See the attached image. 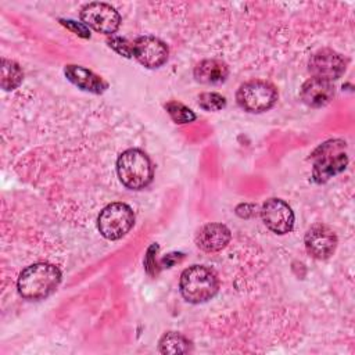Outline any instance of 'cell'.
<instances>
[{
  "mask_svg": "<svg viewBox=\"0 0 355 355\" xmlns=\"http://www.w3.org/2000/svg\"><path fill=\"white\" fill-rule=\"evenodd\" d=\"M61 282V270L49 262H36L18 276L17 288L22 298L37 301L53 294Z\"/></svg>",
  "mask_w": 355,
  "mask_h": 355,
  "instance_id": "6da1fadb",
  "label": "cell"
},
{
  "mask_svg": "<svg viewBox=\"0 0 355 355\" xmlns=\"http://www.w3.org/2000/svg\"><path fill=\"white\" fill-rule=\"evenodd\" d=\"M116 173L126 189L141 190L153 182L154 168L144 151L128 148L116 159Z\"/></svg>",
  "mask_w": 355,
  "mask_h": 355,
  "instance_id": "7a4b0ae2",
  "label": "cell"
},
{
  "mask_svg": "<svg viewBox=\"0 0 355 355\" xmlns=\"http://www.w3.org/2000/svg\"><path fill=\"white\" fill-rule=\"evenodd\" d=\"M179 288L187 302L202 304L215 297L219 280L212 269L204 265H191L182 272Z\"/></svg>",
  "mask_w": 355,
  "mask_h": 355,
  "instance_id": "3957f363",
  "label": "cell"
},
{
  "mask_svg": "<svg viewBox=\"0 0 355 355\" xmlns=\"http://www.w3.org/2000/svg\"><path fill=\"white\" fill-rule=\"evenodd\" d=\"M343 140H330L323 143L313 153L312 178L316 183H324L330 178L343 172L348 164Z\"/></svg>",
  "mask_w": 355,
  "mask_h": 355,
  "instance_id": "277c9868",
  "label": "cell"
},
{
  "mask_svg": "<svg viewBox=\"0 0 355 355\" xmlns=\"http://www.w3.org/2000/svg\"><path fill=\"white\" fill-rule=\"evenodd\" d=\"M236 100L244 111L259 114L275 105L277 101V90L266 80L252 79L240 85L236 93Z\"/></svg>",
  "mask_w": 355,
  "mask_h": 355,
  "instance_id": "5b68a950",
  "label": "cell"
},
{
  "mask_svg": "<svg viewBox=\"0 0 355 355\" xmlns=\"http://www.w3.org/2000/svg\"><path fill=\"white\" fill-rule=\"evenodd\" d=\"M135 223L133 209L125 202H111L104 207L97 218V229L107 240H119Z\"/></svg>",
  "mask_w": 355,
  "mask_h": 355,
  "instance_id": "8992f818",
  "label": "cell"
},
{
  "mask_svg": "<svg viewBox=\"0 0 355 355\" xmlns=\"http://www.w3.org/2000/svg\"><path fill=\"white\" fill-rule=\"evenodd\" d=\"M80 19L83 25L90 26L96 32L111 35L115 33L121 25L119 12L107 3H89L80 10Z\"/></svg>",
  "mask_w": 355,
  "mask_h": 355,
  "instance_id": "52a82bcc",
  "label": "cell"
},
{
  "mask_svg": "<svg viewBox=\"0 0 355 355\" xmlns=\"http://www.w3.org/2000/svg\"><path fill=\"white\" fill-rule=\"evenodd\" d=\"M347 67V60L333 49H320L308 61V69L313 78L327 82L338 79Z\"/></svg>",
  "mask_w": 355,
  "mask_h": 355,
  "instance_id": "ba28073f",
  "label": "cell"
},
{
  "mask_svg": "<svg viewBox=\"0 0 355 355\" xmlns=\"http://www.w3.org/2000/svg\"><path fill=\"white\" fill-rule=\"evenodd\" d=\"M261 218L265 226L276 234H286L294 227V212L282 198H269L262 204Z\"/></svg>",
  "mask_w": 355,
  "mask_h": 355,
  "instance_id": "9c48e42d",
  "label": "cell"
},
{
  "mask_svg": "<svg viewBox=\"0 0 355 355\" xmlns=\"http://www.w3.org/2000/svg\"><path fill=\"white\" fill-rule=\"evenodd\" d=\"M133 57L146 68L154 69L164 65L168 60L166 44L155 36H140L132 42Z\"/></svg>",
  "mask_w": 355,
  "mask_h": 355,
  "instance_id": "30bf717a",
  "label": "cell"
},
{
  "mask_svg": "<svg viewBox=\"0 0 355 355\" xmlns=\"http://www.w3.org/2000/svg\"><path fill=\"white\" fill-rule=\"evenodd\" d=\"M306 252L315 259H327L337 247L336 233L323 223L312 225L304 237Z\"/></svg>",
  "mask_w": 355,
  "mask_h": 355,
  "instance_id": "8fae6325",
  "label": "cell"
},
{
  "mask_svg": "<svg viewBox=\"0 0 355 355\" xmlns=\"http://www.w3.org/2000/svg\"><path fill=\"white\" fill-rule=\"evenodd\" d=\"M230 230L222 223H207L196 234V244L205 252L223 250L230 241Z\"/></svg>",
  "mask_w": 355,
  "mask_h": 355,
  "instance_id": "7c38bea8",
  "label": "cell"
},
{
  "mask_svg": "<svg viewBox=\"0 0 355 355\" xmlns=\"http://www.w3.org/2000/svg\"><path fill=\"white\" fill-rule=\"evenodd\" d=\"M334 96V87L331 82L319 79V78H309L305 80L300 89V98L309 107L319 108L331 101Z\"/></svg>",
  "mask_w": 355,
  "mask_h": 355,
  "instance_id": "4fadbf2b",
  "label": "cell"
},
{
  "mask_svg": "<svg viewBox=\"0 0 355 355\" xmlns=\"http://www.w3.org/2000/svg\"><path fill=\"white\" fill-rule=\"evenodd\" d=\"M64 73L71 83H73L75 86H78L85 92L101 94L108 87V83L101 76L96 75L90 69L80 65L69 64L64 68Z\"/></svg>",
  "mask_w": 355,
  "mask_h": 355,
  "instance_id": "5bb4252c",
  "label": "cell"
},
{
  "mask_svg": "<svg viewBox=\"0 0 355 355\" xmlns=\"http://www.w3.org/2000/svg\"><path fill=\"white\" fill-rule=\"evenodd\" d=\"M197 82L204 85L223 83L229 76V67L225 61L218 58H207L200 61L193 71Z\"/></svg>",
  "mask_w": 355,
  "mask_h": 355,
  "instance_id": "9a60e30c",
  "label": "cell"
},
{
  "mask_svg": "<svg viewBox=\"0 0 355 355\" xmlns=\"http://www.w3.org/2000/svg\"><path fill=\"white\" fill-rule=\"evenodd\" d=\"M158 351L161 354H187L191 351V343L183 334L178 331L165 333L158 343Z\"/></svg>",
  "mask_w": 355,
  "mask_h": 355,
  "instance_id": "2e32d148",
  "label": "cell"
},
{
  "mask_svg": "<svg viewBox=\"0 0 355 355\" xmlns=\"http://www.w3.org/2000/svg\"><path fill=\"white\" fill-rule=\"evenodd\" d=\"M24 79V72L21 67L12 61L3 58L1 60V87L4 90L17 89Z\"/></svg>",
  "mask_w": 355,
  "mask_h": 355,
  "instance_id": "e0dca14e",
  "label": "cell"
},
{
  "mask_svg": "<svg viewBox=\"0 0 355 355\" xmlns=\"http://www.w3.org/2000/svg\"><path fill=\"white\" fill-rule=\"evenodd\" d=\"M165 110L176 123H189L196 119V114L179 101H169L165 104Z\"/></svg>",
  "mask_w": 355,
  "mask_h": 355,
  "instance_id": "ac0fdd59",
  "label": "cell"
},
{
  "mask_svg": "<svg viewBox=\"0 0 355 355\" xmlns=\"http://www.w3.org/2000/svg\"><path fill=\"white\" fill-rule=\"evenodd\" d=\"M198 105L205 111H220L226 107V98L216 92H205L198 96Z\"/></svg>",
  "mask_w": 355,
  "mask_h": 355,
  "instance_id": "d6986e66",
  "label": "cell"
},
{
  "mask_svg": "<svg viewBox=\"0 0 355 355\" xmlns=\"http://www.w3.org/2000/svg\"><path fill=\"white\" fill-rule=\"evenodd\" d=\"M107 44L114 49L118 54L123 55V57H132L133 51H132V42H128L125 37H119V36H111L107 39Z\"/></svg>",
  "mask_w": 355,
  "mask_h": 355,
  "instance_id": "ffe728a7",
  "label": "cell"
}]
</instances>
